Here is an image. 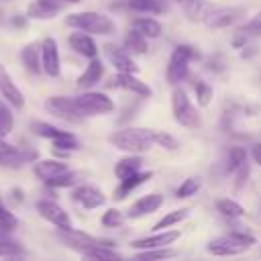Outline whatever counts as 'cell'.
I'll use <instances>...</instances> for the list:
<instances>
[{
    "mask_svg": "<svg viewBox=\"0 0 261 261\" xmlns=\"http://www.w3.org/2000/svg\"><path fill=\"white\" fill-rule=\"evenodd\" d=\"M126 8L137 14H161L165 12L163 0H126Z\"/></svg>",
    "mask_w": 261,
    "mask_h": 261,
    "instance_id": "30",
    "label": "cell"
},
{
    "mask_svg": "<svg viewBox=\"0 0 261 261\" xmlns=\"http://www.w3.org/2000/svg\"><path fill=\"white\" fill-rule=\"evenodd\" d=\"M45 110L49 114H53L55 118L65 120V122H73V124H77L84 118H88L84 114V110L77 106L73 96H49L45 100Z\"/></svg>",
    "mask_w": 261,
    "mask_h": 261,
    "instance_id": "6",
    "label": "cell"
},
{
    "mask_svg": "<svg viewBox=\"0 0 261 261\" xmlns=\"http://www.w3.org/2000/svg\"><path fill=\"white\" fill-rule=\"evenodd\" d=\"M151 137H153V143L165 151H177L179 149V141L167 133V130H157V128H151Z\"/></svg>",
    "mask_w": 261,
    "mask_h": 261,
    "instance_id": "38",
    "label": "cell"
},
{
    "mask_svg": "<svg viewBox=\"0 0 261 261\" xmlns=\"http://www.w3.org/2000/svg\"><path fill=\"white\" fill-rule=\"evenodd\" d=\"M41 65L43 71L49 77H57L61 73V57H59V45L53 37H45L41 41Z\"/></svg>",
    "mask_w": 261,
    "mask_h": 261,
    "instance_id": "15",
    "label": "cell"
},
{
    "mask_svg": "<svg viewBox=\"0 0 261 261\" xmlns=\"http://www.w3.org/2000/svg\"><path fill=\"white\" fill-rule=\"evenodd\" d=\"M20 61L22 65L31 71V73H41L43 71V65H41V45H35V43H29L20 49Z\"/></svg>",
    "mask_w": 261,
    "mask_h": 261,
    "instance_id": "28",
    "label": "cell"
},
{
    "mask_svg": "<svg viewBox=\"0 0 261 261\" xmlns=\"http://www.w3.org/2000/svg\"><path fill=\"white\" fill-rule=\"evenodd\" d=\"M82 257H88V259H100V261H118L122 259V253H118L116 249H112V245H96V247H90L82 253Z\"/></svg>",
    "mask_w": 261,
    "mask_h": 261,
    "instance_id": "32",
    "label": "cell"
},
{
    "mask_svg": "<svg viewBox=\"0 0 261 261\" xmlns=\"http://www.w3.org/2000/svg\"><path fill=\"white\" fill-rule=\"evenodd\" d=\"M31 130L35 135L43 137V139H49V141H53V139H57V137H61L65 133V130H61V128H57V126H53L49 122H43V120H33L31 122Z\"/></svg>",
    "mask_w": 261,
    "mask_h": 261,
    "instance_id": "41",
    "label": "cell"
},
{
    "mask_svg": "<svg viewBox=\"0 0 261 261\" xmlns=\"http://www.w3.org/2000/svg\"><path fill=\"white\" fill-rule=\"evenodd\" d=\"M65 24L90 35H112L116 31L114 20L104 14V12H96V10H84V12H73L65 16Z\"/></svg>",
    "mask_w": 261,
    "mask_h": 261,
    "instance_id": "3",
    "label": "cell"
},
{
    "mask_svg": "<svg viewBox=\"0 0 261 261\" xmlns=\"http://www.w3.org/2000/svg\"><path fill=\"white\" fill-rule=\"evenodd\" d=\"M212 8H214V6H212L208 0H198V2H194V4H190V6H186L184 12H186L188 20H192V22H204Z\"/></svg>",
    "mask_w": 261,
    "mask_h": 261,
    "instance_id": "35",
    "label": "cell"
},
{
    "mask_svg": "<svg viewBox=\"0 0 261 261\" xmlns=\"http://www.w3.org/2000/svg\"><path fill=\"white\" fill-rule=\"evenodd\" d=\"M243 18H245V8L243 6H218V8L210 10L204 24L208 29H228V27L237 24Z\"/></svg>",
    "mask_w": 261,
    "mask_h": 261,
    "instance_id": "10",
    "label": "cell"
},
{
    "mask_svg": "<svg viewBox=\"0 0 261 261\" xmlns=\"http://www.w3.org/2000/svg\"><path fill=\"white\" fill-rule=\"evenodd\" d=\"M16 226H18V218L8 208H4L2 202H0V239H8V234Z\"/></svg>",
    "mask_w": 261,
    "mask_h": 261,
    "instance_id": "40",
    "label": "cell"
},
{
    "mask_svg": "<svg viewBox=\"0 0 261 261\" xmlns=\"http://www.w3.org/2000/svg\"><path fill=\"white\" fill-rule=\"evenodd\" d=\"M35 208H37V212H39L41 218H45L47 222H51L57 228H71L73 226L69 214L57 202H53V200H39L35 204Z\"/></svg>",
    "mask_w": 261,
    "mask_h": 261,
    "instance_id": "16",
    "label": "cell"
},
{
    "mask_svg": "<svg viewBox=\"0 0 261 261\" xmlns=\"http://www.w3.org/2000/svg\"><path fill=\"white\" fill-rule=\"evenodd\" d=\"M255 245V237L245 230H230L206 243V253L216 257H234L249 251Z\"/></svg>",
    "mask_w": 261,
    "mask_h": 261,
    "instance_id": "2",
    "label": "cell"
},
{
    "mask_svg": "<svg viewBox=\"0 0 261 261\" xmlns=\"http://www.w3.org/2000/svg\"><path fill=\"white\" fill-rule=\"evenodd\" d=\"M190 208H175V210H171V212H165L151 228L153 230H165V228H171V226H175V224H179V222H184L188 216H190Z\"/></svg>",
    "mask_w": 261,
    "mask_h": 261,
    "instance_id": "31",
    "label": "cell"
},
{
    "mask_svg": "<svg viewBox=\"0 0 261 261\" xmlns=\"http://www.w3.org/2000/svg\"><path fill=\"white\" fill-rule=\"evenodd\" d=\"M51 143H53L55 151H57V153H63V155H67L69 151H77V149H80V141H77V137H75L73 133H69V130H65L61 137L53 139Z\"/></svg>",
    "mask_w": 261,
    "mask_h": 261,
    "instance_id": "37",
    "label": "cell"
},
{
    "mask_svg": "<svg viewBox=\"0 0 261 261\" xmlns=\"http://www.w3.org/2000/svg\"><path fill=\"white\" fill-rule=\"evenodd\" d=\"M108 143L118 151L139 153V155H143L155 147L153 137H151V128H135V126H124V128L110 133Z\"/></svg>",
    "mask_w": 261,
    "mask_h": 261,
    "instance_id": "1",
    "label": "cell"
},
{
    "mask_svg": "<svg viewBox=\"0 0 261 261\" xmlns=\"http://www.w3.org/2000/svg\"><path fill=\"white\" fill-rule=\"evenodd\" d=\"M124 218H126V214H122L118 208H106L100 216V222L106 228H118L124 224Z\"/></svg>",
    "mask_w": 261,
    "mask_h": 261,
    "instance_id": "43",
    "label": "cell"
},
{
    "mask_svg": "<svg viewBox=\"0 0 261 261\" xmlns=\"http://www.w3.org/2000/svg\"><path fill=\"white\" fill-rule=\"evenodd\" d=\"M137 259L141 261H153V259H173L177 257V251L169 245V247H155V249H143L135 253Z\"/></svg>",
    "mask_w": 261,
    "mask_h": 261,
    "instance_id": "34",
    "label": "cell"
},
{
    "mask_svg": "<svg viewBox=\"0 0 261 261\" xmlns=\"http://www.w3.org/2000/svg\"><path fill=\"white\" fill-rule=\"evenodd\" d=\"M108 88H118V90H124V92H130L139 98H151L153 96V90L147 82H143L137 73H122V71H116V75H112V80L108 82Z\"/></svg>",
    "mask_w": 261,
    "mask_h": 261,
    "instance_id": "11",
    "label": "cell"
},
{
    "mask_svg": "<svg viewBox=\"0 0 261 261\" xmlns=\"http://www.w3.org/2000/svg\"><path fill=\"white\" fill-rule=\"evenodd\" d=\"M61 10H63V6L57 0H33L27 8V16L37 18V20H51Z\"/></svg>",
    "mask_w": 261,
    "mask_h": 261,
    "instance_id": "23",
    "label": "cell"
},
{
    "mask_svg": "<svg viewBox=\"0 0 261 261\" xmlns=\"http://www.w3.org/2000/svg\"><path fill=\"white\" fill-rule=\"evenodd\" d=\"M37 159V151L35 149H20V147H14L10 143H6L2 137H0V167H10V169H16L29 161H35Z\"/></svg>",
    "mask_w": 261,
    "mask_h": 261,
    "instance_id": "9",
    "label": "cell"
},
{
    "mask_svg": "<svg viewBox=\"0 0 261 261\" xmlns=\"http://www.w3.org/2000/svg\"><path fill=\"white\" fill-rule=\"evenodd\" d=\"M122 47L130 55H145L149 51V39L143 33H139L137 29H128L122 39Z\"/></svg>",
    "mask_w": 261,
    "mask_h": 261,
    "instance_id": "26",
    "label": "cell"
},
{
    "mask_svg": "<svg viewBox=\"0 0 261 261\" xmlns=\"http://www.w3.org/2000/svg\"><path fill=\"white\" fill-rule=\"evenodd\" d=\"M57 2H59V4L65 8V6H75V4H80L82 0H57Z\"/></svg>",
    "mask_w": 261,
    "mask_h": 261,
    "instance_id": "47",
    "label": "cell"
},
{
    "mask_svg": "<svg viewBox=\"0 0 261 261\" xmlns=\"http://www.w3.org/2000/svg\"><path fill=\"white\" fill-rule=\"evenodd\" d=\"M67 169H69V165L63 159H41V161H35V165H33V173L43 181L53 179Z\"/></svg>",
    "mask_w": 261,
    "mask_h": 261,
    "instance_id": "24",
    "label": "cell"
},
{
    "mask_svg": "<svg viewBox=\"0 0 261 261\" xmlns=\"http://www.w3.org/2000/svg\"><path fill=\"white\" fill-rule=\"evenodd\" d=\"M249 155H251V159L261 167V143H255V145L251 147V153H249Z\"/></svg>",
    "mask_w": 261,
    "mask_h": 261,
    "instance_id": "46",
    "label": "cell"
},
{
    "mask_svg": "<svg viewBox=\"0 0 261 261\" xmlns=\"http://www.w3.org/2000/svg\"><path fill=\"white\" fill-rule=\"evenodd\" d=\"M259 14H261V12H259Z\"/></svg>",
    "mask_w": 261,
    "mask_h": 261,
    "instance_id": "51",
    "label": "cell"
},
{
    "mask_svg": "<svg viewBox=\"0 0 261 261\" xmlns=\"http://www.w3.org/2000/svg\"><path fill=\"white\" fill-rule=\"evenodd\" d=\"M12 22H14L16 27H24V24H27V18H24V16H14Z\"/></svg>",
    "mask_w": 261,
    "mask_h": 261,
    "instance_id": "48",
    "label": "cell"
},
{
    "mask_svg": "<svg viewBox=\"0 0 261 261\" xmlns=\"http://www.w3.org/2000/svg\"><path fill=\"white\" fill-rule=\"evenodd\" d=\"M102 77H104V63H102V59L94 57V59H88V65H86V69L77 75L75 84H77V88H82V90H92L94 86H98V82H100Z\"/></svg>",
    "mask_w": 261,
    "mask_h": 261,
    "instance_id": "22",
    "label": "cell"
},
{
    "mask_svg": "<svg viewBox=\"0 0 261 261\" xmlns=\"http://www.w3.org/2000/svg\"><path fill=\"white\" fill-rule=\"evenodd\" d=\"M192 86H194V92H196V102H198V106H202V108L210 106V104H212V98H214L212 86H210L208 82H204L202 77H196V80L192 82Z\"/></svg>",
    "mask_w": 261,
    "mask_h": 261,
    "instance_id": "36",
    "label": "cell"
},
{
    "mask_svg": "<svg viewBox=\"0 0 261 261\" xmlns=\"http://www.w3.org/2000/svg\"><path fill=\"white\" fill-rule=\"evenodd\" d=\"M181 8H186V6H190V4H194V2H198V0H175Z\"/></svg>",
    "mask_w": 261,
    "mask_h": 261,
    "instance_id": "49",
    "label": "cell"
},
{
    "mask_svg": "<svg viewBox=\"0 0 261 261\" xmlns=\"http://www.w3.org/2000/svg\"><path fill=\"white\" fill-rule=\"evenodd\" d=\"M249 159V151L247 147H241V145H232L228 151H226V159H224V171L228 175H232L241 165H245Z\"/></svg>",
    "mask_w": 261,
    "mask_h": 261,
    "instance_id": "29",
    "label": "cell"
},
{
    "mask_svg": "<svg viewBox=\"0 0 261 261\" xmlns=\"http://www.w3.org/2000/svg\"><path fill=\"white\" fill-rule=\"evenodd\" d=\"M77 181H80V173H77V171L67 169V171L59 173L57 177L47 179L45 184H47L49 188H73V186H77Z\"/></svg>",
    "mask_w": 261,
    "mask_h": 261,
    "instance_id": "42",
    "label": "cell"
},
{
    "mask_svg": "<svg viewBox=\"0 0 261 261\" xmlns=\"http://www.w3.org/2000/svg\"><path fill=\"white\" fill-rule=\"evenodd\" d=\"M171 114H173V120L184 128H200L202 126L200 110L194 106L188 92L179 86H173V90H171Z\"/></svg>",
    "mask_w": 261,
    "mask_h": 261,
    "instance_id": "5",
    "label": "cell"
},
{
    "mask_svg": "<svg viewBox=\"0 0 261 261\" xmlns=\"http://www.w3.org/2000/svg\"><path fill=\"white\" fill-rule=\"evenodd\" d=\"M200 188H202V181H200V177H186L177 188H175V198L177 200H186V198H192V196H196L198 192H200Z\"/></svg>",
    "mask_w": 261,
    "mask_h": 261,
    "instance_id": "39",
    "label": "cell"
},
{
    "mask_svg": "<svg viewBox=\"0 0 261 261\" xmlns=\"http://www.w3.org/2000/svg\"><path fill=\"white\" fill-rule=\"evenodd\" d=\"M232 177H234V181H232L234 190H243V186L247 184V177H249V163L241 165V167H239V169L232 173Z\"/></svg>",
    "mask_w": 261,
    "mask_h": 261,
    "instance_id": "45",
    "label": "cell"
},
{
    "mask_svg": "<svg viewBox=\"0 0 261 261\" xmlns=\"http://www.w3.org/2000/svg\"><path fill=\"white\" fill-rule=\"evenodd\" d=\"M155 173L151 171V169H147V171H137V173H133L130 177H124V179H118V186L114 188V200H124L126 196H130V192H135L139 186H143V184H147L151 177H153Z\"/></svg>",
    "mask_w": 261,
    "mask_h": 261,
    "instance_id": "21",
    "label": "cell"
},
{
    "mask_svg": "<svg viewBox=\"0 0 261 261\" xmlns=\"http://www.w3.org/2000/svg\"><path fill=\"white\" fill-rule=\"evenodd\" d=\"M192 59H198V51L196 47L181 43L177 47H173L167 65H165V82L169 86H179L188 75H190V63Z\"/></svg>",
    "mask_w": 261,
    "mask_h": 261,
    "instance_id": "4",
    "label": "cell"
},
{
    "mask_svg": "<svg viewBox=\"0 0 261 261\" xmlns=\"http://www.w3.org/2000/svg\"><path fill=\"white\" fill-rule=\"evenodd\" d=\"M4 22V12H2V8H0V24Z\"/></svg>",
    "mask_w": 261,
    "mask_h": 261,
    "instance_id": "50",
    "label": "cell"
},
{
    "mask_svg": "<svg viewBox=\"0 0 261 261\" xmlns=\"http://www.w3.org/2000/svg\"><path fill=\"white\" fill-rule=\"evenodd\" d=\"M0 94L2 98L16 110H20L24 106V96L22 92L18 90V86L14 84V80L10 77V73L6 71V67L0 63Z\"/></svg>",
    "mask_w": 261,
    "mask_h": 261,
    "instance_id": "19",
    "label": "cell"
},
{
    "mask_svg": "<svg viewBox=\"0 0 261 261\" xmlns=\"http://www.w3.org/2000/svg\"><path fill=\"white\" fill-rule=\"evenodd\" d=\"M261 37V14L249 18L245 24H241L234 35H232V47L241 49V47H247L253 39H259Z\"/></svg>",
    "mask_w": 261,
    "mask_h": 261,
    "instance_id": "20",
    "label": "cell"
},
{
    "mask_svg": "<svg viewBox=\"0 0 261 261\" xmlns=\"http://www.w3.org/2000/svg\"><path fill=\"white\" fill-rule=\"evenodd\" d=\"M216 212H220V216H224L228 220H234V218H243L245 216V206L239 204L232 198H220L216 202Z\"/></svg>",
    "mask_w": 261,
    "mask_h": 261,
    "instance_id": "33",
    "label": "cell"
},
{
    "mask_svg": "<svg viewBox=\"0 0 261 261\" xmlns=\"http://www.w3.org/2000/svg\"><path fill=\"white\" fill-rule=\"evenodd\" d=\"M57 237L61 243H65L69 249L77 251V253H84L86 249L90 247H96V245H112V241H104V239H98L94 234H88L84 230H77V228H57Z\"/></svg>",
    "mask_w": 261,
    "mask_h": 261,
    "instance_id": "8",
    "label": "cell"
},
{
    "mask_svg": "<svg viewBox=\"0 0 261 261\" xmlns=\"http://www.w3.org/2000/svg\"><path fill=\"white\" fill-rule=\"evenodd\" d=\"M141 167H143V157L139 153H126L124 157H120L114 163V175L118 179H124V177H130L133 173L141 171Z\"/></svg>",
    "mask_w": 261,
    "mask_h": 261,
    "instance_id": "25",
    "label": "cell"
},
{
    "mask_svg": "<svg viewBox=\"0 0 261 261\" xmlns=\"http://www.w3.org/2000/svg\"><path fill=\"white\" fill-rule=\"evenodd\" d=\"M67 45H69V49H73L77 55H82L86 59L98 57V51H100L98 49V43L94 41V35L84 33V31H77V29H73V33H69Z\"/></svg>",
    "mask_w": 261,
    "mask_h": 261,
    "instance_id": "18",
    "label": "cell"
},
{
    "mask_svg": "<svg viewBox=\"0 0 261 261\" xmlns=\"http://www.w3.org/2000/svg\"><path fill=\"white\" fill-rule=\"evenodd\" d=\"M133 29L143 33L147 39H157L163 33V24L157 18H153V14H141L137 18H133Z\"/></svg>",
    "mask_w": 261,
    "mask_h": 261,
    "instance_id": "27",
    "label": "cell"
},
{
    "mask_svg": "<svg viewBox=\"0 0 261 261\" xmlns=\"http://www.w3.org/2000/svg\"><path fill=\"white\" fill-rule=\"evenodd\" d=\"M73 98H75L77 106L84 110L86 116H102V114H110L114 110L112 98H108V94H104V92L86 90V92H82Z\"/></svg>",
    "mask_w": 261,
    "mask_h": 261,
    "instance_id": "7",
    "label": "cell"
},
{
    "mask_svg": "<svg viewBox=\"0 0 261 261\" xmlns=\"http://www.w3.org/2000/svg\"><path fill=\"white\" fill-rule=\"evenodd\" d=\"M14 126V114L8 110V106L0 104V137L4 139Z\"/></svg>",
    "mask_w": 261,
    "mask_h": 261,
    "instance_id": "44",
    "label": "cell"
},
{
    "mask_svg": "<svg viewBox=\"0 0 261 261\" xmlns=\"http://www.w3.org/2000/svg\"><path fill=\"white\" fill-rule=\"evenodd\" d=\"M163 196L159 192H151V194H145L141 196L135 204H130V208L126 210V218L130 220H137V218H143V216H149L153 212H157L161 206H163Z\"/></svg>",
    "mask_w": 261,
    "mask_h": 261,
    "instance_id": "17",
    "label": "cell"
},
{
    "mask_svg": "<svg viewBox=\"0 0 261 261\" xmlns=\"http://www.w3.org/2000/svg\"><path fill=\"white\" fill-rule=\"evenodd\" d=\"M179 237H181L179 230H169V228H165V230H153V234H145V237H139V239L130 241V249L143 251V249H155V247H169Z\"/></svg>",
    "mask_w": 261,
    "mask_h": 261,
    "instance_id": "14",
    "label": "cell"
},
{
    "mask_svg": "<svg viewBox=\"0 0 261 261\" xmlns=\"http://www.w3.org/2000/svg\"><path fill=\"white\" fill-rule=\"evenodd\" d=\"M71 200L75 204H80L82 208H86V210H96V208L106 204V194L100 188H96V186L77 184L71 190Z\"/></svg>",
    "mask_w": 261,
    "mask_h": 261,
    "instance_id": "12",
    "label": "cell"
},
{
    "mask_svg": "<svg viewBox=\"0 0 261 261\" xmlns=\"http://www.w3.org/2000/svg\"><path fill=\"white\" fill-rule=\"evenodd\" d=\"M108 63L116 69V71H122V73H139V65L135 63L133 55L124 49V47H118L114 43H106L102 47Z\"/></svg>",
    "mask_w": 261,
    "mask_h": 261,
    "instance_id": "13",
    "label": "cell"
}]
</instances>
